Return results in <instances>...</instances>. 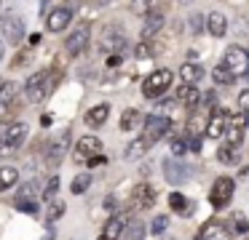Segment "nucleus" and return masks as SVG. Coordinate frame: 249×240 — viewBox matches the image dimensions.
<instances>
[{"label":"nucleus","mask_w":249,"mask_h":240,"mask_svg":"<svg viewBox=\"0 0 249 240\" xmlns=\"http://www.w3.org/2000/svg\"><path fill=\"white\" fill-rule=\"evenodd\" d=\"M24 139H27V123H11L6 131V136L0 139V158H11V155H17V149L24 144Z\"/></svg>","instance_id":"obj_1"},{"label":"nucleus","mask_w":249,"mask_h":240,"mask_svg":"<svg viewBox=\"0 0 249 240\" xmlns=\"http://www.w3.org/2000/svg\"><path fill=\"white\" fill-rule=\"evenodd\" d=\"M51 91H54V83H51V72H49V69L35 72L33 78L24 83V94H27V99L33 101V104H38V101L43 99L46 94H51Z\"/></svg>","instance_id":"obj_2"},{"label":"nucleus","mask_w":249,"mask_h":240,"mask_svg":"<svg viewBox=\"0 0 249 240\" xmlns=\"http://www.w3.org/2000/svg\"><path fill=\"white\" fill-rule=\"evenodd\" d=\"M172 78H174L172 69H156V72H150L145 78V83H142V94H145L147 99H158V96L172 85Z\"/></svg>","instance_id":"obj_3"},{"label":"nucleus","mask_w":249,"mask_h":240,"mask_svg":"<svg viewBox=\"0 0 249 240\" xmlns=\"http://www.w3.org/2000/svg\"><path fill=\"white\" fill-rule=\"evenodd\" d=\"M0 35L3 40L11 43V46H19L24 40V19L17 14H6L0 16Z\"/></svg>","instance_id":"obj_4"},{"label":"nucleus","mask_w":249,"mask_h":240,"mask_svg":"<svg viewBox=\"0 0 249 240\" xmlns=\"http://www.w3.org/2000/svg\"><path fill=\"white\" fill-rule=\"evenodd\" d=\"M222 64L233 72V78H241V75L249 72V51H247V48H241V46H231L225 51Z\"/></svg>","instance_id":"obj_5"},{"label":"nucleus","mask_w":249,"mask_h":240,"mask_svg":"<svg viewBox=\"0 0 249 240\" xmlns=\"http://www.w3.org/2000/svg\"><path fill=\"white\" fill-rule=\"evenodd\" d=\"M172 131V120L163 115H156V112H150V115L145 117V139L147 142H158V139H163L166 133Z\"/></svg>","instance_id":"obj_6"},{"label":"nucleus","mask_w":249,"mask_h":240,"mask_svg":"<svg viewBox=\"0 0 249 240\" xmlns=\"http://www.w3.org/2000/svg\"><path fill=\"white\" fill-rule=\"evenodd\" d=\"M209 200H212V206H214V208H225L228 203L233 200V179H228V176H220V179L212 184Z\"/></svg>","instance_id":"obj_7"},{"label":"nucleus","mask_w":249,"mask_h":240,"mask_svg":"<svg viewBox=\"0 0 249 240\" xmlns=\"http://www.w3.org/2000/svg\"><path fill=\"white\" fill-rule=\"evenodd\" d=\"M99 149H102V142L97 136H81L75 144L72 158H75V163H89V160H94L99 155Z\"/></svg>","instance_id":"obj_8"},{"label":"nucleus","mask_w":249,"mask_h":240,"mask_svg":"<svg viewBox=\"0 0 249 240\" xmlns=\"http://www.w3.org/2000/svg\"><path fill=\"white\" fill-rule=\"evenodd\" d=\"M89 40H91V30H89V24H81L78 30L70 32V37H67V43H65L67 53H70V56H81V53L86 51Z\"/></svg>","instance_id":"obj_9"},{"label":"nucleus","mask_w":249,"mask_h":240,"mask_svg":"<svg viewBox=\"0 0 249 240\" xmlns=\"http://www.w3.org/2000/svg\"><path fill=\"white\" fill-rule=\"evenodd\" d=\"M70 21H72V8L70 5H56V8H51L49 16H46V27H49V32L67 30Z\"/></svg>","instance_id":"obj_10"},{"label":"nucleus","mask_w":249,"mask_h":240,"mask_svg":"<svg viewBox=\"0 0 249 240\" xmlns=\"http://www.w3.org/2000/svg\"><path fill=\"white\" fill-rule=\"evenodd\" d=\"M163 176H166L169 184H185L190 176L188 165L182 163V160H174V158H166L163 160Z\"/></svg>","instance_id":"obj_11"},{"label":"nucleus","mask_w":249,"mask_h":240,"mask_svg":"<svg viewBox=\"0 0 249 240\" xmlns=\"http://www.w3.org/2000/svg\"><path fill=\"white\" fill-rule=\"evenodd\" d=\"M156 206V190L150 184H137L131 190V208L137 211H147V208Z\"/></svg>","instance_id":"obj_12"},{"label":"nucleus","mask_w":249,"mask_h":240,"mask_svg":"<svg viewBox=\"0 0 249 240\" xmlns=\"http://www.w3.org/2000/svg\"><path fill=\"white\" fill-rule=\"evenodd\" d=\"M196 240H231V229L222 222L212 219V222H206L204 227H201V232L196 235Z\"/></svg>","instance_id":"obj_13"},{"label":"nucleus","mask_w":249,"mask_h":240,"mask_svg":"<svg viewBox=\"0 0 249 240\" xmlns=\"http://www.w3.org/2000/svg\"><path fill=\"white\" fill-rule=\"evenodd\" d=\"M67 142H70V131H65L59 139H54V142L49 144V149H46V163H49L51 168L62 163V158H65V152H67Z\"/></svg>","instance_id":"obj_14"},{"label":"nucleus","mask_w":249,"mask_h":240,"mask_svg":"<svg viewBox=\"0 0 249 240\" xmlns=\"http://www.w3.org/2000/svg\"><path fill=\"white\" fill-rule=\"evenodd\" d=\"M161 27H163V11H161V5H158V8L153 5V8L147 11V16H145V27H142V32H140V35H142V43L150 40V37L156 35V32L161 30Z\"/></svg>","instance_id":"obj_15"},{"label":"nucleus","mask_w":249,"mask_h":240,"mask_svg":"<svg viewBox=\"0 0 249 240\" xmlns=\"http://www.w3.org/2000/svg\"><path fill=\"white\" fill-rule=\"evenodd\" d=\"M228 123H231L228 112H222V110H212V115H209V126H206V136H209V139H220V136H225Z\"/></svg>","instance_id":"obj_16"},{"label":"nucleus","mask_w":249,"mask_h":240,"mask_svg":"<svg viewBox=\"0 0 249 240\" xmlns=\"http://www.w3.org/2000/svg\"><path fill=\"white\" fill-rule=\"evenodd\" d=\"M124 232H126L124 216H113V219H107V224H105L99 240H121V238H124Z\"/></svg>","instance_id":"obj_17"},{"label":"nucleus","mask_w":249,"mask_h":240,"mask_svg":"<svg viewBox=\"0 0 249 240\" xmlns=\"http://www.w3.org/2000/svg\"><path fill=\"white\" fill-rule=\"evenodd\" d=\"M225 139H228V147H241L244 142V117H231L228 123V131H225Z\"/></svg>","instance_id":"obj_18"},{"label":"nucleus","mask_w":249,"mask_h":240,"mask_svg":"<svg viewBox=\"0 0 249 240\" xmlns=\"http://www.w3.org/2000/svg\"><path fill=\"white\" fill-rule=\"evenodd\" d=\"M126 46V37L121 30H115V27H107L102 35V48L105 51H121V48Z\"/></svg>","instance_id":"obj_19"},{"label":"nucleus","mask_w":249,"mask_h":240,"mask_svg":"<svg viewBox=\"0 0 249 240\" xmlns=\"http://www.w3.org/2000/svg\"><path fill=\"white\" fill-rule=\"evenodd\" d=\"M201 75H204V69H201V64H193V62H185L182 67H179V78H182L185 85H196L201 80Z\"/></svg>","instance_id":"obj_20"},{"label":"nucleus","mask_w":249,"mask_h":240,"mask_svg":"<svg viewBox=\"0 0 249 240\" xmlns=\"http://www.w3.org/2000/svg\"><path fill=\"white\" fill-rule=\"evenodd\" d=\"M107 117H110V104H97V107H91V110L86 112V123L91 128H99Z\"/></svg>","instance_id":"obj_21"},{"label":"nucleus","mask_w":249,"mask_h":240,"mask_svg":"<svg viewBox=\"0 0 249 240\" xmlns=\"http://www.w3.org/2000/svg\"><path fill=\"white\" fill-rule=\"evenodd\" d=\"M174 99L182 101L185 107H196V104L201 101V94H198V88H196V85H179Z\"/></svg>","instance_id":"obj_22"},{"label":"nucleus","mask_w":249,"mask_h":240,"mask_svg":"<svg viewBox=\"0 0 249 240\" xmlns=\"http://www.w3.org/2000/svg\"><path fill=\"white\" fill-rule=\"evenodd\" d=\"M17 101V85L14 83H0V112L11 110V104Z\"/></svg>","instance_id":"obj_23"},{"label":"nucleus","mask_w":249,"mask_h":240,"mask_svg":"<svg viewBox=\"0 0 249 240\" xmlns=\"http://www.w3.org/2000/svg\"><path fill=\"white\" fill-rule=\"evenodd\" d=\"M206 27H209V32L214 37H222L228 32V19L220 14V11H214V14H209V19H206Z\"/></svg>","instance_id":"obj_24"},{"label":"nucleus","mask_w":249,"mask_h":240,"mask_svg":"<svg viewBox=\"0 0 249 240\" xmlns=\"http://www.w3.org/2000/svg\"><path fill=\"white\" fill-rule=\"evenodd\" d=\"M17 181H19V168H14V165H3L0 168V192L11 190Z\"/></svg>","instance_id":"obj_25"},{"label":"nucleus","mask_w":249,"mask_h":240,"mask_svg":"<svg viewBox=\"0 0 249 240\" xmlns=\"http://www.w3.org/2000/svg\"><path fill=\"white\" fill-rule=\"evenodd\" d=\"M147 144H150V142H147V139H145V136H140V139H134V142H131V144H129V147H126V152H124V158H126V160H137V158H142V155H145V152H147V149H150V147H147Z\"/></svg>","instance_id":"obj_26"},{"label":"nucleus","mask_w":249,"mask_h":240,"mask_svg":"<svg viewBox=\"0 0 249 240\" xmlns=\"http://www.w3.org/2000/svg\"><path fill=\"white\" fill-rule=\"evenodd\" d=\"M212 78H214L217 85H231L233 80H236V78H233V72L225 67V64H217V67L212 69Z\"/></svg>","instance_id":"obj_27"},{"label":"nucleus","mask_w":249,"mask_h":240,"mask_svg":"<svg viewBox=\"0 0 249 240\" xmlns=\"http://www.w3.org/2000/svg\"><path fill=\"white\" fill-rule=\"evenodd\" d=\"M238 149H241V147H220V149H217V158H220L222 163H228V165H236L238 160H241Z\"/></svg>","instance_id":"obj_28"},{"label":"nucleus","mask_w":249,"mask_h":240,"mask_svg":"<svg viewBox=\"0 0 249 240\" xmlns=\"http://www.w3.org/2000/svg\"><path fill=\"white\" fill-rule=\"evenodd\" d=\"M89 187H91V174H78L75 179H72L70 190H72V195H83Z\"/></svg>","instance_id":"obj_29"},{"label":"nucleus","mask_w":249,"mask_h":240,"mask_svg":"<svg viewBox=\"0 0 249 240\" xmlns=\"http://www.w3.org/2000/svg\"><path fill=\"white\" fill-rule=\"evenodd\" d=\"M169 206H172L174 211H182L185 216H188V213H190V203L185 200V197L179 195V192H172V195H169Z\"/></svg>","instance_id":"obj_30"},{"label":"nucleus","mask_w":249,"mask_h":240,"mask_svg":"<svg viewBox=\"0 0 249 240\" xmlns=\"http://www.w3.org/2000/svg\"><path fill=\"white\" fill-rule=\"evenodd\" d=\"M137 120H140V112H137V110H126L124 115H121V131H131V128L137 126Z\"/></svg>","instance_id":"obj_31"},{"label":"nucleus","mask_w":249,"mask_h":240,"mask_svg":"<svg viewBox=\"0 0 249 240\" xmlns=\"http://www.w3.org/2000/svg\"><path fill=\"white\" fill-rule=\"evenodd\" d=\"M142 232H145L142 222H131L129 229H126V240H142Z\"/></svg>","instance_id":"obj_32"},{"label":"nucleus","mask_w":249,"mask_h":240,"mask_svg":"<svg viewBox=\"0 0 249 240\" xmlns=\"http://www.w3.org/2000/svg\"><path fill=\"white\" fill-rule=\"evenodd\" d=\"M56 192H59V176H51L49 184H46V190H43V197L51 200V197H56Z\"/></svg>","instance_id":"obj_33"},{"label":"nucleus","mask_w":249,"mask_h":240,"mask_svg":"<svg viewBox=\"0 0 249 240\" xmlns=\"http://www.w3.org/2000/svg\"><path fill=\"white\" fill-rule=\"evenodd\" d=\"M166 227H169V219H166V216H156V219H153V224H150L153 235H161Z\"/></svg>","instance_id":"obj_34"},{"label":"nucleus","mask_w":249,"mask_h":240,"mask_svg":"<svg viewBox=\"0 0 249 240\" xmlns=\"http://www.w3.org/2000/svg\"><path fill=\"white\" fill-rule=\"evenodd\" d=\"M35 195H38V192H35V181H27V184L22 187V192H19V200H33Z\"/></svg>","instance_id":"obj_35"},{"label":"nucleus","mask_w":249,"mask_h":240,"mask_svg":"<svg viewBox=\"0 0 249 240\" xmlns=\"http://www.w3.org/2000/svg\"><path fill=\"white\" fill-rule=\"evenodd\" d=\"M62 213H65V203L59 200V203H54V206L49 208V222H56V219H59Z\"/></svg>","instance_id":"obj_36"},{"label":"nucleus","mask_w":249,"mask_h":240,"mask_svg":"<svg viewBox=\"0 0 249 240\" xmlns=\"http://www.w3.org/2000/svg\"><path fill=\"white\" fill-rule=\"evenodd\" d=\"M17 206H19V211H24V213H38V203L35 200H19Z\"/></svg>","instance_id":"obj_37"},{"label":"nucleus","mask_w":249,"mask_h":240,"mask_svg":"<svg viewBox=\"0 0 249 240\" xmlns=\"http://www.w3.org/2000/svg\"><path fill=\"white\" fill-rule=\"evenodd\" d=\"M185 149H188V142H185V139H174V142H172V152L177 155V158H179V155H185Z\"/></svg>","instance_id":"obj_38"},{"label":"nucleus","mask_w":249,"mask_h":240,"mask_svg":"<svg viewBox=\"0 0 249 240\" xmlns=\"http://www.w3.org/2000/svg\"><path fill=\"white\" fill-rule=\"evenodd\" d=\"M238 107H241L244 112H249V88L238 94Z\"/></svg>","instance_id":"obj_39"},{"label":"nucleus","mask_w":249,"mask_h":240,"mask_svg":"<svg viewBox=\"0 0 249 240\" xmlns=\"http://www.w3.org/2000/svg\"><path fill=\"white\" fill-rule=\"evenodd\" d=\"M201 19H204V16H198V14L190 16V27H193V32H201V30H204V21H201Z\"/></svg>","instance_id":"obj_40"},{"label":"nucleus","mask_w":249,"mask_h":240,"mask_svg":"<svg viewBox=\"0 0 249 240\" xmlns=\"http://www.w3.org/2000/svg\"><path fill=\"white\" fill-rule=\"evenodd\" d=\"M188 149L201 152V136H188Z\"/></svg>","instance_id":"obj_41"},{"label":"nucleus","mask_w":249,"mask_h":240,"mask_svg":"<svg viewBox=\"0 0 249 240\" xmlns=\"http://www.w3.org/2000/svg\"><path fill=\"white\" fill-rule=\"evenodd\" d=\"M236 229L238 232H249V222L244 216H236Z\"/></svg>","instance_id":"obj_42"},{"label":"nucleus","mask_w":249,"mask_h":240,"mask_svg":"<svg viewBox=\"0 0 249 240\" xmlns=\"http://www.w3.org/2000/svg\"><path fill=\"white\" fill-rule=\"evenodd\" d=\"M134 53H137V56H147V53H150V48H147V43H140V46L134 48Z\"/></svg>","instance_id":"obj_43"},{"label":"nucleus","mask_w":249,"mask_h":240,"mask_svg":"<svg viewBox=\"0 0 249 240\" xmlns=\"http://www.w3.org/2000/svg\"><path fill=\"white\" fill-rule=\"evenodd\" d=\"M118 64H121V56H118V53H113V56L107 59V67H118Z\"/></svg>","instance_id":"obj_44"},{"label":"nucleus","mask_w":249,"mask_h":240,"mask_svg":"<svg viewBox=\"0 0 249 240\" xmlns=\"http://www.w3.org/2000/svg\"><path fill=\"white\" fill-rule=\"evenodd\" d=\"M102 163H105V158H102V155H97L94 160H89V165H91V168H94V165H102Z\"/></svg>","instance_id":"obj_45"},{"label":"nucleus","mask_w":249,"mask_h":240,"mask_svg":"<svg viewBox=\"0 0 249 240\" xmlns=\"http://www.w3.org/2000/svg\"><path fill=\"white\" fill-rule=\"evenodd\" d=\"M40 40H43V37H40V35H33V37H30V46H38Z\"/></svg>","instance_id":"obj_46"},{"label":"nucleus","mask_w":249,"mask_h":240,"mask_svg":"<svg viewBox=\"0 0 249 240\" xmlns=\"http://www.w3.org/2000/svg\"><path fill=\"white\" fill-rule=\"evenodd\" d=\"M3 56H6V46H3V40H0V62H3Z\"/></svg>","instance_id":"obj_47"},{"label":"nucleus","mask_w":249,"mask_h":240,"mask_svg":"<svg viewBox=\"0 0 249 240\" xmlns=\"http://www.w3.org/2000/svg\"><path fill=\"white\" fill-rule=\"evenodd\" d=\"M247 126H249V112H247Z\"/></svg>","instance_id":"obj_48"}]
</instances>
